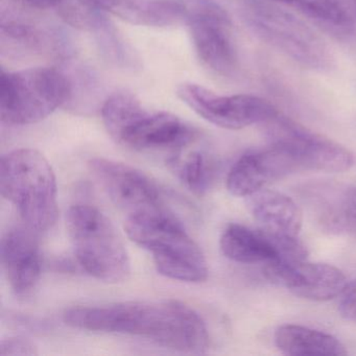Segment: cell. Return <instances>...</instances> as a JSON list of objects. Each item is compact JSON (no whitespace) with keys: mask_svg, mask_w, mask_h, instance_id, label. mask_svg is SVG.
<instances>
[{"mask_svg":"<svg viewBox=\"0 0 356 356\" xmlns=\"http://www.w3.org/2000/svg\"><path fill=\"white\" fill-rule=\"evenodd\" d=\"M63 320L72 328L134 335L181 353H205L210 346L202 316L176 300L76 306L65 310Z\"/></svg>","mask_w":356,"mask_h":356,"instance_id":"cell-1","label":"cell"},{"mask_svg":"<svg viewBox=\"0 0 356 356\" xmlns=\"http://www.w3.org/2000/svg\"><path fill=\"white\" fill-rule=\"evenodd\" d=\"M104 126L118 145L133 151H172L188 147L197 132L168 112L149 111L133 93L116 91L101 109Z\"/></svg>","mask_w":356,"mask_h":356,"instance_id":"cell-2","label":"cell"},{"mask_svg":"<svg viewBox=\"0 0 356 356\" xmlns=\"http://www.w3.org/2000/svg\"><path fill=\"white\" fill-rule=\"evenodd\" d=\"M0 191L17 209L24 225L35 232H47L57 222V179L40 152L18 149L3 155Z\"/></svg>","mask_w":356,"mask_h":356,"instance_id":"cell-3","label":"cell"},{"mask_svg":"<svg viewBox=\"0 0 356 356\" xmlns=\"http://www.w3.org/2000/svg\"><path fill=\"white\" fill-rule=\"evenodd\" d=\"M129 238L149 251L160 274L172 280L200 283L209 270L201 248L168 209L127 218Z\"/></svg>","mask_w":356,"mask_h":356,"instance_id":"cell-4","label":"cell"},{"mask_svg":"<svg viewBox=\"0 0 356 356\" xmlns=\"http://www.w3.org/2000/svg\"><path fill=\"white\" fill-rule=\"evenodd\" d=\"M66 229L80 266L97 280L116 284L128 280L131 260L122 235L105 213L78 204L66 214Z\"/></svg>","mask_w":356,"mask_h":356,"instance_id":"cell-5","label":"cell"},{"mask_svg":"<svg viewBox=\"0 0 356 356\" xmlns=\"http://www.w3.org/2000/svg\"><path fill=\"white\" fill-rule=\"evenodd\" d=\"M241 14L250 30L266 44L302 67L328 72L333 58L326 43L299 18L270 0H241Z\"/></svg>","mask_w":356,"mask_h":356,"instance_id":"cell-6","label":"cell"},{"mask_svg":"<svg viewBox=\"0 0 356 356\" xmlns=\"http://www.w3.org/2000/svg\"><path fill=\"white\" fill-rule=\"evenodd\" d=\"M67 74L61 68L1 72L0 116L10 126L37 124L70 99Z\"/></svg>","mask_w":356,"mask_h":356,"instance_id":"cell-7","label":"cell"},{"mask_svg":"<svg viewBox=\"0 0 356 356\" xmlns=\"http://www.w3.org/2000/svg\"><path fill=\"white\" fill-rule=\"evenodd\" d=\"M262 126L268 145L291 156L299 172H343L353 165V155L349 149L279 112Z\"/></svg>","mask_w":356,"mask_h":356,"instance_id":"cell-8","label":"cell"},{"mask_svg":"<svg viewBox=\"0 0 356 356\" xmlns=\"http://www.w3.org/2000/svg\"><path fill=\"white\" fill-rule=\"evenodd\" d=\"M185 24L202 63L218 76H234L238 56L228 13L216 3L203 0L188 7Z\"/></svg>","mask_w":356,"mask_h":356,"instance_id":"cell-9","label":"cell"},{"mask_svg":"<svg viewBox=\"0 0 356 356\" xmlns=\"http://www.w3.org/2000/svg\"><path fill=\"white\" fill-rule=\"evenodd\" d=\"M179 99L210 124L227 130H241L262 124L278 113L261 97L251 95H220L193 83L177 89Z\"/></svg>","mask_w":356,"mask_h":356,"instance_id":"cell-10","label":"cell"},{"mask_svg":"<svg viewBox=\"0 0 356 356\" xmlns=\"http://www.w3.org/2000/svg\"><path fill=\"white\" fill-rule=\"evenodd\" d=\"M87 165L97 184L127 218L165 209L159 188L145 172L106 158H92Z\"/></svg>","mask_w":356,"mask_h":356,"instance_id":"cell-11","label":"cell"},{"mask_svg":"<svg viewBox=\"0 0 356 356\" xmlns=\"http://www.w3.org/2000/svg\"><path fill=\"white\" fill-rule=\"evenodd\" d=\"M0 44L1 53L10 58L41 56L65 62L74 56V45L63 30L10 12L1 14Z\"/></svg>","mask_w":356,"mask_h":356,"instance_id":"cell-12","label":"cell"},{"mask_svg":"<svg viewBox=\"0 0 356 356\" xmlns=\"http://www.w3.org/2000/svg\"><path fill=\"white\" fill-rule=\"evenodd\" d=\"M266 264L264 276L270 282L302 299L328 301L339 297L347 284L343 273L331 264L282 259Z\"/></svg>","mask_w":356,"mask_h":356,"instance_id":"cell-13","label":"cell"},{"mask_svg":"<svg viewBox=\"0 0 356 356\" xmlns=\"http://www.w3.org/2000/svg\"><path fill=\"white\" fill-rule=\"evenodd\" d=\"M37 232L24 226L10 229L1 239V264L6 278L18 297H28L41 278L40 248Z\"/></svg>","mask_w":356,"mask_h":356,"instance_id":"cell-14","label":"cell"},{"mask_svg":"<svg viewBox=\"0 0 356 356\" xmlns=\"http://www.w3.org/2000/svg\"><path fill=\"white\" fill-rule=\"evenodd\" d=\"M298 172L291 156L268 145L248 152L235 162L227 177V189L235 197H248L274 181Z\"/></svg>","mask_w":356,"mask_h":356,"instance_id":"cell-15","label":"cell"},{"mask_svg":"<svg viewBox=\"0 0 356 356\" xmlns=\"http://www.w3.org/2000/svg\"><path fill=\"white\" fill-rule=\"evenodd\" d=\"M106 15L84 1L72 12L70 26L89 33L103 57L112 65L131 72L139 70L140 62L134 49Z\"/></svg>","mask_w":356,"mask_h":356,"instance_id":"cell-16","label":"cell"},{"mask_svg":"<svg viewBox=\"0 0 356 356\" xmlns=\"http://www.w3.org/2000/svg\"><path fill=\"white\" fill-rule=\"evenodd\" d=\"M104 13L134 26L168 28L186 19L188 7L178 0H84Z\"/></svg>","mask_w":356,"mask_h":356,"instance_id":"cell-17","label":"cell"},{"mask_svg":"<svg viewBox=\"0 0 356 356\" xmlns=\"http://www.w3.org/2000/svg\"><path fill=\"white\" fill-rule=\"evenodd\" d=\"M247 199L248 208L260 230L274 236H299L303 216L293 199L284 193L266 188Z\"/></svg>","mask_w":356,"mask_h":356,"instance_id":"cell-18","label":"cell"},{"mask_svg":"<svg viewBox=\"0 0 356 356\" xmlns=\"http://www.w3.org/2000/svg\"><path fill=\"white\" fill-rule=\"evenodd\" d=\"M293 8L343 40L356 38V13L349 0H270Z\"/></svg>","mask_w":356,"mask_h":356,"instance_id":"cell-19","label":"cell"},{"mask_svg":"<svg viewBox=\"0 0 356 356\" xmlns=\"http://www.w3.org/2000/svg\"><path fill=\"white\" fill-rule=\"evenodd\" d=\"M220 245L228 259L238 264H268L279 257L270 235L243 225H228L220 235Z\"/></svg>","mask_w":356,"mask_h":356,"instance_id":"cell-20","label":"cell"},{"mask_svg":"<svg viewBox=\"0 0 356 356\" xmlns=\"http://www.w3.org/2000/svg\"><path fill=\"white\" fill-rule=\"evenodd\" d=\"M277 348L286 355H347L341 341L323 331L301 325H281L275 331Z\"/></svg>","mask_w":356,"mask_h":356,"instance_id":"cell-21","label":"cell"},{"mask_svg":"<svg viewBox=\"0 0 356 356\" xmlns=\"http://www.w3.org/2000/svg\"><path fill=\"white\" fill-rule=\"evenodd\" d=\"M188 147L172 153L166 163L188 191L195 195H203L211 182L213 166L206 152L186 149Z\"/></svg>","mask_w":356,"mask_h":356,"instance_id":"cell-22","label":"cell"},{"mask_svg":"<svg viewBox=\"0 0 356 356\" xmlns=\"http://www.w3.org/2000/svg\"><path fill=\"white\" fill-rule=\"evenodd\" d=\"M67 63L68 61H65ZM68 64V63H67ZM67 74L70 85V99L66 106L72 109L95 108L102 97V85L97 74L90 68L83 65H70Z\"/></svg>","mask_w":356,"mask_h":356,"instance_id":"cell-23","label":"cell"},{"mask_svg":"<svg viewBox=\"0 0 356 356\" xmlns=\"http://www.w3.org/2000/svg\"><path fill=\"white\" fill-rule=\"evenodd\" d=\"M341 233H348L356 237V187L339 188L337 234Z\"/></svg>","mask_w":356,"mask_h":356,"instance_id":"cell-24","label":"cell"},{"mask_svg":"<svg viewBox=\"0 0 356 356\" xmlns=\"http://www.w3.org/2000/svg\"><path fill=\"white\" fill-rule=\"evenodd\" d=\"M38 348L30 339L14 337L3 339L0 341L1 356H32L38 355Z\"/></svg>","mask_w":356,"mask_h":356,"instance_id":"cell-25","label":"cell"},{"mask_svg":"<svg viewBox=\"0 0 356 356\" xmlns=\"http://www.w3.org/2000/svg\"><path fill=\"white\" fill-rule=\"evenodd\" d=\"M339 312L341 318L356 324V280L347 283L339 293Z\"/></svg>","mask_w":356,"mask_h":356,"instance_id":"cell-26","label":"cell"},{"mask_svg":"<svg viewBox=\"0 0 356 356\" xmlns=\"http://www.w3.org/2000/svg\"><path fill=\"white\" fill-rule=\"evenodd\" d=\"M10 5L17 10H24L26 12L47 11L56 10L61 6L65 0H6Z\"/></svg>","mask_w":356,"mask_h":356,"instance_id":"cell-27","label":"cell"},{"mask_svg":"<svg viewBox=\"0 0 356 356\" xmlns=\"http://www.w3.org/2000/svg\"><path fill=\"white\" fill-rule=\"evenodd\" d=\"M352 3V6H353L354 10H355L356 13V0H350Z\"/></svg>","mask_w":356,"mask_h":356,"instance_id":"cell-28","label":"cell"}]
</instances>
